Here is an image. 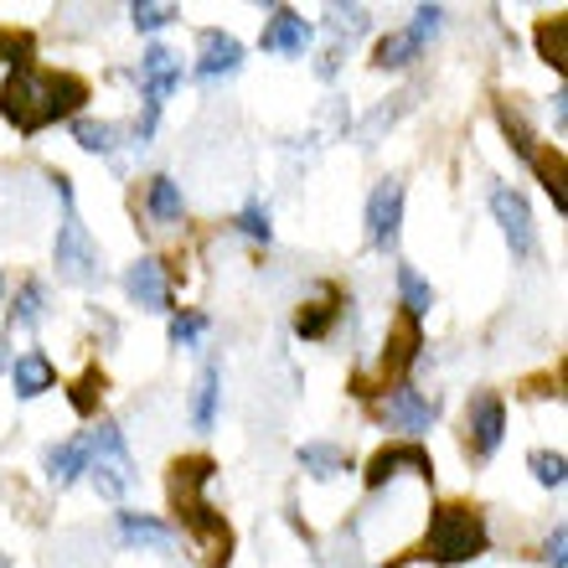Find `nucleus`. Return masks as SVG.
Returning a JSON list of instances; mask_svg holds the SVG:
<instances>
[{
    "mask_svg": "<svg viewBox=\"0 0 568 568\" xmlns=\"http://www.w3.org/2000/svg\"><path fill=\"white\" fill-rule=\"evenodd\" d=\"M542 564L548 568H564L568 564V527L558 523L554 532H548V542H542Z\"/></svg>",
    "mask_w": 568,
    "mask_h": 568,
    "instance_id": "nucleus-36",
    "label": "nucleus"
},
{
    "mask_svg": "<svg viewBox=\"0 0 568 568\" xmlns=\"http://www.w3.org/2000/svg\"><path fill=\"white\" fill-rule=\"evenodd\" d=\"M564 16H542L538 31H532V42H538V58L548 62V68H558L564 73V62H568V47H564Z\"/></svg>",
    "mask_w": 568,
    "mask_h": 568,
    "instance_id": "nucleus-27",
    "label": "nucleus"
},
{
    "mask_svg": "<svg viewBox=\"0 0 568 568\" xmlns=\"http://www.w3.org/2000/svg\"><path fill=\"white\" fill-rule=\"evenodd\" d=\"M0 568H11V558H6V554H0Z\"/></svg>",
    "mask_w": 568,
    "mask_h": 568,
    "instance_id": "nucleus-40",
    "label": "nucleus"
},
{
    "mask_svg": "<svg viewBox=\"0 0 568 568\" xmlns=\"http://www.w3.org/2000/svg\"><path fill=\"white\" fill-rule=\"evenodd\" d=\"M124 295L135 300L140 311H150V315L171 311V274H165L161 258H155V254L135 258V264L124 270Z\"/></svg>",
    "mask_w": 568,
    "mask_h": 568,
    "instance_id": "nucleus-11",
    "label": "nucleus"
},
{
    "mask_svg": "<svg viewBox=\"0 0 568 568\" xmlns=\"http://www.w3.org/2000/svg\"><path fill=\"white\" fill-rule=\"evenodd\" d=\"M11 367V352H6V336H0V373Z\"/></svg>",
    "mask_w": 568,
    "mask_h": 568,
    "instance_id": "nucleus-39",
    "label": "nucleus"
},
{
    "mask_svg": "<svg viewBox=\"0 0 568 568\" xmlns=\"http://www.w3.org/2000/svg\"><path fill=\"white\" fill-rule=\"evenodd\" d=\"M527 465H532V480H538V486H548V491H558V486L568 480V460L558 455V449H532V455H527Z\"/></svg>",
    "mask_w": 568,
    "mask_h": 568,
    "instance_id": "nucleus-29",
    "label": "nucleus"
},
{
    "mask_svg": "<svg viewBox=\"0 0 568 568\" xmlns=\"http://www.w3.org/2000/svg\"><path fill=\"white\" fill-rule=\"evenodd\" d=\"M89 476H93V486H99V496H109V501H120L140 480L120 424H99V429L89 434Z\"/></svg>",
    "mask_w": 568,
    "mask_h": 568,
    "instance_id": "nucleus-5",
    "label": "nucleus"
},
{
    "mask_svg": "<svg viewBox=\"0 0 568 568\" xmlns=\"http://www.w3.org/2000/svg\"><path fill=\"white\" fill-rule=\"evenodd\" d=\"M300 470L305 476H315V480H336V476H346L352 470V455H346L342 445H326V439H311V445H300Z\"/></svg>",
    "mask_w": 568,
    "mask_h": 568,
    "instance_id": "nucleus-22",
    "label": "nucleus"
},
{
    "mask_svg": "<svg viewBox=\"0 0 568 568\" xmlns=\"http://www.w3.org/2000/svg\"><path fill=\"white\" fill-rule=\"evenodd\" d=\"M0 295H6V280H0Z\"/></svg>",
    "mask_w": 568,
    "mask_h": 568,
    "instance_id": "nucleus-41",
    "label": "nucleus"
},
{
    "mask_svg": "<svg viewBox=\"0 0 568 568\" xmlns=\"http://www.w3.org/2000/svg\"><path fill=\"white\" fill-rule=\"evenodd\" d=\"M383 419H388L393 429H404V434H424V429H434V419H439V398H424L419 388L393 383L388 404H383Z\"/></svg>",
    "mask_w": 568,
    "mask_h": 568,
    "instance_id": "nucleus-12",
    "label": "nucleus"
},
{
    "mask_svg": "<svg viewBox=\"0 0 568 568\" xmlns=\"http://www.w3.org/2000/svg\"><path fill=\"white\" fill-rule=\"evenodd\" d=\"M419 346H424V331H419V321H408V315H398L388 326V342H383V377H398L419 362Z\"/></svg>",
    "mask_w": 568,
    "mask_h": 568,
    "instance_id": "nucleus-16",
    "label": "nucleus"
},
{
    "mask_svg": "<svg viewBox=\"0 0 568 568\" xmlns=\"http://www.w3.org/2000/svg\"><path fill=\"white\" fill-rule=\"evenodd\" d=\"M114 532H120L124 548H150V554H165V548L176 542L171 523L150 517V511H120V517H114Z\"/></svg>",
    "mask_w": 568,
    "mask_h": 568,
    "instance_id": "nucleus-17",
    "label": "nucleus"
},
{
    "mask_svg": "<svg viewBox=\"0 0 568 568\" xmlns=\"http://www.w3.org/2000/svg\"><path fill=\"white\" fill-rule=\"evenodd\" d=\"M6 373H11V393L21 398V404L42 398L47 388H58V367L47 362V352H21V357L6 367Z\"/></svg>",
    "mask_w": 568,
    "mask_h": 568,
    "instance_id": "nucleus-18",
    "label": "nucleus"
},
{
    "mask_svg": "<svg viewBox=\"0 0 568 568\" xmlns=\"http://www.w3.org/2000/svg\"><path fill=\"white\" fill-rule=\"evenodd\" d=\"M346 295L336 284H315V300H305L295 311V336L300 342H326L331 326H336V315H342Z\"/></svg>",
    "mask_w": 568,
    "mask_h": 568,
    "instance_id": "nucleus-14",
    "label": "nucleus"
},
{
    "mask_svg": "<svg viewBox=\"0 0 568 568\" xmlns=\"http://www.w3.org/2000/svg\"><path fill=\"white\" fill-rule=\"evenodd\" d=\"M145 212L155 217L161 227L181 223V212H186V196H181V186L171 176H150V192H145Z\"/></svg>",
    "mask_w": 568,
    "mask_h": 568,
    "instance_id": "nucleus-25",
    "label": "nucleus"
},
{
    "mask_svg": "<svg viewBox=\"0 0 568 568\" xmlns=\"http://www.w3.org/2000/svg\"><path fill=\"white\" fill-rule=\"evenodd\" d=\"M424 58V37H414V31H388L383 42L373 47V68H383V73H404V68H414V62Z\"/></svg>",
    "mask_w": 568,
    "mask_h": 568,
    "instance_id": "nucleus-20",
    "label": "nucleus"
},
{
    "mask_svg": "<svg viewBox=\"0 0 568 568\" xmlns=\"http://www.w3.org/2000/svg\"><path fill=\"white\" fill-rule=\"evenodd\" d=\"M311 37H315V27L305 16L290 11V6H274L264 31H258V47H264V52H284V58H305Z\"/></svg>",
    "mask_w": 568,
    "mask_h": 568,
    "instance_id": "nucleus-13",
    "label": "nucleus"
},
{
    "mask_svg": "<svg viewBox=\"0 0 568 568\" xmlns=\"http://www.w3.org/2000/svg\"><path fill=\"white\" fill-rule=\"evenodd\" d=\"M37 58V42H31V31H16V27H0V62H11L16 68H31Z\"/></svg>",
    "mask_w": 568,
    "mask_h": 568,
    "instance_id": "nucleus-31",
    "label": "nucleus"
},
{
    "mask_svg": "<svg viewBox=\"0 0 568 568\" xmlns=\"http://www.w3.org/2000/svg\"><path fill=\"white\" fill-rule=\"evenodd\" d=\"M73 140H78V150H89V155H114V150H120V130L109 120H73Z\"/></svg>",
    "mask_w": 568,
    "mask_h": 568,
    "instance_id": "nucleus-28",
    "label": "nucleus"
},
{
    "mask_svg": "<svg viewBox=\"0 0 568 568\" xmlns=\"http://www.w3.org/2000/svg\"><path fill=\"white\" fill-rule=\"evenodd\" d=\"M243 68V42L233 31L207 27L202 31V58H196V78L202 83H217V78H233Z\"/></svg>",
    "mask_w": 568,
    "mask_h": 568,
    "instance_id": "nucleus-15",
    "label": "nucleus"
},
{
    "mask_svg": "<svg viewBox=\"0 0 568 568\" xmlns=\"http://www.w3.org/2000/svg\"><path fill=\"white\" fill-rule=\"evenodd\" d=\"M393 280H398V305H404V315H408V321H424V315L434 311L429 280H424L414 264H398V270H393Z\"/></svg>",
    "mask_w": 568,
    "mask_h": 568,
    "instance_id": "nucleus-24",
    "label": "nucleus"
},
{
    "mask_svg": "<svg viewBox=\"0 0 568 568\" xmlns=\"http://www.w3.org/2000/svg\"><path fill=\"white\" fill-rule=\"evenodd\" d=\"M439 27H445V6H419V11H414V27H408V31L429 42V37H434Z\"/></svg>",
    "mask_w": 568,
    "mask_h": 568,
    "instance_id": "nucleus-37",
    "label": "nucleus"
},
{
    "mask_svg": "<svg viewBox=\"0 0 568 568\" xmlns=\"http://www.w3.org/2000/svg\"><path fill=\"white\" fill-rule=\"evenodd\" d=\"M326 27H331V37H346V42H352V37L367 31V11H362V6H331Z\"/></svg>",
    "mask_w": 568,
    "mask_h": 568,
    "instance_id": "nucleus-34",
    "label": "nucleus"
},
{
    "mask_svg": "<svg viewBox=\"0 0 568 568\" xmlns=\"http://www.w3.org/2000/svg\"><path fill=\"white\" fill-rule=\"evenodd\" d=\"M202 331H207V315L202 311H176L171 315V346H181V352L202 342Z\"/></svg>",
    "mask_w": 568,
    "mask_h": 568,
    "instance_id": "nucleus-35",
    "label": "nucleus"
},
{
    "mask_svg": "<svg viewBox=\"0 0 568 568\" xmlns=\"http://www.w3.org/2000/svg\"><path fill=\"white\" fill-rule=\"evenodd\" d=\"M501 439H507V404L496 393H476L470 408H465V449L476 460H491Z\"/></svg>",
    "mask_w": 568,
    "mask_h": 568,
    "instance_id": "nucleus-8",
    "label": "nucleus"
},
{
    "mask_svg": "<svg viewBox=\"0 0 568 568\" xmlns=\"http://www.w3.org/2000/svg\"><path fill=\"white\" fill-rule=\"evenodd\" d=\"M491 217L501 227V239H507L511 258H532L538 254V233H532V207H527V196L507 181H496L491 186Z\"/></svg>",
    "mask_w": 568,
    "mask_h": 568,
    "instance_id": "nucleus-6",
    "label": "nucleus"
},
{
    "mask_svg": "<svg viewBox=\"0 0 568 568\" xmlns=\"http://www.w3.org/2000/svg\"><path fill=\"white\" fill-rule=\"evenodd\" d=\"M52 264H58V280L78 284V290H93L104 280V258H99V243L89 239V227L78 217L73 202H62V223H58V243H52Z\"/></svg>",
    "mask_w": 568,
    "mask_h": 568,
    "instance_id": "nucleus-4",
    "label": "nucleus"
},
{
    "mask_svg": "<svg viewBox=\"0 0 568 568\" xmlns=\"http://www.w3.org/2000/svg\"><path fill=\"white\" fill-rule=\"evenodd\" d=\"M404 470H414V476L434 480V460H429V449L414 445V439H404V445H383L367 460V491H383L388 480H398Z\"/></svg>",
    "mask_w": 568,
    "mask_h": 568,
    "instance_id": "nucleus-9",
    "label": "nucleus"
},
{
    "mask_svg": "<svg viewBox=\"0 0 568 568\" xmlns=\"http://www.w3.org/2000/svg\"><path fill=\"white\" fill-rule=\"evenodd\" d=\"M233 227H239L243 239L264 243V248L274 243V223H270V207H264V202H248V207H243L239 217H233Z\"/></svg>",
    "mask_w": 568,
    "mask_h": 568,
    "instance_id": "nucleus-32",
    "label": "nucleus"
},
{
    "mask_svg": "<svg viewBox=\"0 0 568 568\" xmlns=\"http://www.w3.org/2000/svg\"><path fill=\"white\" fill-rule=\"evenodd\" d=\"M491 548V527H486V511L470 507V501H439L429 511V532L419 542V558L439 568L455 564H476L480 554Z\"/></svg>",
    "mask_w": 568,
    "mask_h": 568,
    "instance_id": "nucleus-3",
    "label": "nucleus"
},
{
    "mask_svg": "<svg viewBox=\"0 0 568 568\" xmlns=\"http://www.w3.org/2000/svg\"><path fill=\"white\" fill-rule=\"evenodd\" d=\"M496 124H501V135H507V145L523 155L527 165H538V135H532V124L523 120V109L517 104H507V99H496Z\"/></svg>",
    "mask_w": 568,
    "mask_h": 568,
    "instance_id": "nucleus-23",
    "label": "nucleus"
},
{
    "mask_svg": "<svg viewBox=\"0 0 568 568\" xmlns=\"http://www.w3.org/2000/svg\"><path fill=\"white\" fill-rule=\"evenodd\" d=\"M42 321H47V284L27 280L11 300V326H42Z\"/></svg>",
    "mask_w": 568,
    "mask_h": 568,
    "instance_id": "nucleus-26",
    "label": "nucleus"
},
{
    "mask_svg": "<svg viewBox=\"0 0 568 568\" xmlns=\"http://www.w3.org/2000/svg\"><path fill=\"white\" fill-rule=\"evenodd\" d=\"M217 398H223V362H202L196 373V393H192V424L196 429H212L217 424Z\"/></svg>",
    "mask_w": 568,
    "mask_h": 568,
    "instance_id": "nucleus-21",
    "label": "nucleus"
},
{
    "mask_svg": "<svg viewBox=\"0 0 568 568\" xmlns=\"http://www.w3.org/2000/svg\"><path fill=\"white\" fill-rule=\"evenodd\" d=\"M181 78H186V68H181V58L171 47H161V42L145 47V58H140V99L150 109H161L181 89Z\"/></svg>",
    "mask_w": 568,
    "mask_h": 568,
    "instance_id": "nucleus-10",
    "label": "nucleus"
},
{
    "mask_svg": "<svg viewBox=\"0 0 568 568\" xmlns=\"http://www.w3.org/2000/svg\"><path fill=\"white\" fill-rule=\"evenodd\" d=\"M68 398H73V414L93 419V414H99V398H104V373H99V367H89V373L73 383V393H68Z\"/></svg>",
    "mask_w": 568,
    "mask_h": 568,
    "instance_id": "nucleus-30",
    "label": "nucleus"
},
{
    "mask_svg": "<svg viewBox=\"0 0 568 568\" xmlns=\"http://www.w3.org/2000/svg\"><path fill=\"white\" fill-rule=\"evenodd\" d=\"M217 476V460L207 455H181L171 460V476H165V491H171V511H176L181 532L196 542V554L207 568H227L233 558V527L223 523V511L207 507V480Z\"/></svg>",
    "mask_w": 568,
    "mask_h": 568,
    "instance_id": "nucleus-1",
    "label": "nucleus"
},
{
    "mask_svg": "<svg viewBox=\"0 0 568 568\" xmlns=\"http://www.w3.org/2000/svg\"><path fill=\"white\" fill-rule=\"evenodd\" d=\"M42 470H47V486L68 491L78 476H89V439H62L42 455Z\"/></svg>",
    "mask_w": 568,
    "mask_h": 568,
    "instance_id": "nucleus-19",
    "label": "nucleus"
},
{
    "mask_svg": "<svg viewBox=\"0 0 568 568\" xmlns=\"http://www.w3.org/2000/svg\"><path fill=\"white\" fill-rule=\"evenodd\" d=\"M89 104V78L78 73H47V68H16L0 89V114L21 130V135H42L47 124L73 120Z\"/></svg>",
    "mask_w": 568,
    "mask_h": 568,
    "instance_id": "nucleus-2",
    "label": "nucleus"
},
{
    "mask_svg": "<svg viewBox=\"0 0 568 568\" xmlns=\"http://www.w3.org/2000/svg\"><path fill=\"white\" fill-rule=\"evenodd\" d=\"M398 233H404V181L383 176L373 186V196H367V243L377 254H393Z\"/></svg>",
    "mask_w": 568,
    "mask_h": 568,
    "instance_id": "nucleus-7",
    "label": "nucleus"
},
{
    "mask_svg": "<svg viewBox=\"0 0 568 568\" xmlns=\"http://www.w3.org/2000/svg\"><path fill=\"white\" fill-rule=\"evenodd\" d=\"M176 16H181V6H165V0H135V6H130L135 31H161V27H171Z\"/></svg>",
    "mask_w": 568,
    "mask_h": 568,
    "instance_id": "nucleus-33",
    "label": "nucleus"
},
{
    "mask_svg": "<svg viewBox=\"0 0 568 568\" xmlns=\"http://www.w3.org/2000/svg\"><path fill=\"white\" fill-rule=\"evenodd\" d=\"M554 124H558V135L568 130V93H564V89L554 93Z\"/></svg>",
    "mask_w": 568,
    "mask_h": 568,
    "instance_id": "nucleus-38",
    "label": "nucleus"
}]
</instances>
